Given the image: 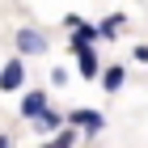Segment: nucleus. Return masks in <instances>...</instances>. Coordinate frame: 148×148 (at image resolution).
<instances>
[{"label": "nucleus", "mask_w": 148, "mask_h": 148, "mask_svg": "<svg viewBox=\"0 0 148 148\" xmlns=\"http://www.w3.org/2000/svg\"><path fill=\"white\" fill-rule=\"evenodd\" d=\"M123 80H127V68H119V64H114V68L102 72V89H106V93H119V89H123Z\"/></svg>", "instance_id": "obj_7"}, {"label": "nucleus", "mask_w": 148, "mask_h": 148, "mask_svg": "<svg viewBox=\"0 0 148 148\" xmlns=\"http://www.w3.org/2000/svg\"><path fill=\"white\" fill-rule=\"evenodd\" d=\"M97 38H102V34H97V25H89V21H80L76 30H72L68 47H72V51H80V47H93V42H97Z\"/></svg>", "instance_id": "obj_5"}, {"label": "nucleus", "mask_w": 148, "mask_h": 148, "mask_svg": "<svg viewBox=\"0 0 148 148\" xmlns=\"http://www.w3.org/2000/svg\"><path fill=\"white\" fill-rule=\"evenodd\" d=\"M0 148H9V136H0Z\"/></svg>", "instance_id": "obj_11"}, {"label": "nucleus", "mask_w": 148, "mask_h": 148, "mask_svg": "<svg viewBox=\"0 0 148 148\" xmlns=\"http://www.w3.org/2000/svg\"><path fill=\"white\" fill-rule=\"evenodd\" d=\"M42 114H47V93H42V89L25 93V102H21V119H30V123H34V119H42Z\"/></svg>", "instance_id": "obj_4"}, {"label": "nucleus", "mask_w": 148, "mask_h": 148, "mask_svg": "<svg viewBox=\"0 0 148 148\" xmlns=\"http://www.w3.org/2000/svg\"><path fill=\"white\" fill-rule=\"evenodd\" d=\"M119 30H123V13H114V17H106V21L97 25V34H102V38H114Z\"/></svg>", "instance_id": "obj_9"}, {"label": "nucleus", "mask_w": 148, "mask_h": 148, "mask_svg": "<svg viewBox=\"0 0 148 148\" xmlns=\"http://www.w3.org/2000/svg\"><path fill=\"white\" fill-rule=\"evenodd\" d=\"M21 85H25V64H21V55H17V59H9V64L0 68V89L13 93V89H21Z\"/></svg>", "instance_id": "obj_2"}, {"label": "nucleus", "mask_w": 148, "mask_h": 148, "mask_svg": "<svg viewBox=\"0 0 148 148\" xmlns=\"http://www.w3.org/2000/svg\"><path fill=\"white\" fill-rule=\"evenodd\" d=\"M76 64H80V76H85V80L97 76V55H93V47H80V51H76Z\"/></svg>", "instance_id": "obj_6"}, {"label": "nucleus", "mask_w": 148, "mask_h": 148, "mask_svg": "<svg viewBox=\"0 0 148 148\" xmlns=\"http://www.w3.org/2000/svg\"><path fill=\"white\" fill-rule=\"evenodd\" d=\"M131 55H136V59H140V64H148V42H140V47H136V51H131Z\"/></svg>", "instance_id": "obj_10"}, {"label": "nucleus", "mask_w": 148, "mask_h": 148, "mask_svg": "<svg viewBox=\"0 0 148 148\" xmlns=\"http://www.w3.org/2000/svg\"><path fill=\"white\" fill-rule=\"evenodd\" d=\"M68 123H72V127H85L89 136H97V131L106 127V119H102L97 110H72V114H68Z\"/></svg>", "instance_id": "obj_3"}, {"label": "nucleus", "mask_w": 148, "mask_h": 148, "mask_svg": "<svg viewBox=\"0 0 148 148\" xmlns=\"http://www.w3.org/2000/svg\"><path fill=\"white\" fill-rule=\"evenodd\" d=\"M13 47H17V55H42L47 51V38L38 34V30H30V25H21V30H17V34H13Z\"/></svg>", "instance_id": "obj_1"}, {"label": "nucleus", "mask_w": 148, "mask_h": 148, "mask_svg": "<svg viewBox=\"0 0 148 148\" xmlns=\"http://www.w3.org/2000/svg\"><path fill=\"white\" fill-rule=\"evenodd\" d=\"M34 127H38V131H42V136H47V131H51V136H59V131H64V114H55V110H47L42 119H34Z\"/></svg>", "instance_id": "obj_8"}]
</instances>
